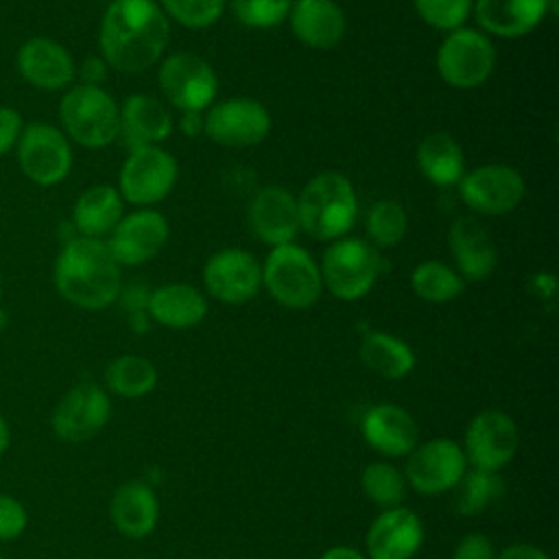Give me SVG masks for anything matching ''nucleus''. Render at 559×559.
Listing matches in <instances>:
<instances>
[{"instance_id":"f3484780","label":"nucleus","mask_w":559,"mask_h":559,"mask_svg":"<svg viewBox=\"0 0 559 559\" xmlns=\"http://www.w3.org/2000/svg\"><path fill=\"white\" fill-rule=\"evenodd\" d=\"M170 236L166 216L153 207L124 214L107 236V247L120 266H140L159 255Z\"/></svg>"},{"instance_id":"79ce46f5","label":"nucleus","mask_w":559,"mask_h":559,"mask_svg":"<svg viewBox=\"0 0 559 559\" xmlns=\"http://www.w3.org/2000/svg\"><path fill=\"white\" fill-rule=\"evenodd\" d=\"M109 66L100 55H87L79 66H76V76L81 79L83 85H98L103 87V81L107 79Z\"/></svg>"},{"instance_id":"393cba45","label":"nucleus","mask_w":559,"mask_h":559,"mask_svg":"<svg viewBox=\"0 0 559 559\" xmlns=\"http://www.w3.org/2000/svg\"><path fill=\"white\" fill-rule=\"evenodd\" d=\"M207 312V295L186 282H168L153 288L146 304L148 319L168 330L197 328Z\"/></svg>"},{"instance_id":"412c9836","label":"nucleus","mask_w":559,"mask_h":559,"mask_svg":"<svg viewBox=\"0 0 559 559\" xmlns=\"http://www.w3.org/2000/svg\"><path fill=\"white\" fill-rule=\"evenodd\" d=\"M448 249L456 273L465 282H483L493 275L498 266L496 242L476 216H459L448 229Z\"/></svg>"},{"instance_id":"c03bdc74","label":"nucleus","mask_w":559,"mask_h":559,"mask_svg":"<svg viewBox=\"0 0 559 559\" xmlns=\"http://www.w3.org/2000/svg\"><path fill=\"white\" fill-rule=\"evenodd\" d=\"M179 129L186 138H197L203 133V111H183L179 118Z\"/></svg>"},{"instance_id":"bb28decb","label":"nucleus","mask_w":559,"mask_h":559,"mask_svg":"<svg viewBox=\"0 0 559 559\" xmlns=\"http://www.w3.org/2000/svg\"><path fill=\"white\" fill-rule=\"evenodd\" d=\"M109 518L116 531L129 539L151 535L159 520V500L144 480H129L120 485L109 502Z\"/></svg>"},{"instance_id":"e433bc0d","label":"nucleus","mask_w":559,"mask_h":559,"mask_svg":"<svg viewBox=\"0 0 559 559\" xmlns=\"http://www.w3.org/2000/svg\"><path fill=\"white\" fill-rule=\"evenodd\" d=\"M413 9L424 24L435 31L450 33L467 26L474 0H413Z\"/></svg>"},{"instance_id":"5701e85b","label":"nucleus","mask_w":559,"mask_h":559,"mask_svg":"<svg viewBox=\"0 0 559 559\" xmlns=\"http://www.w3.org/2000/svg\"><path fill=\"white\" fill-rule=\"evenodd\" d=\"M360 435L365 443L389 459L408 456L419 443V426L415 417L397 404H376L360 417Z\"/></svg>"},{"instance_id":"1a4fd4ad","label":"nucleus","mask_w":559,"mask_h":559,"mask_svg":"<svg viewBox=\"0 0 559 559\" xmlns=\"http://www.w3.org/2000/svg\"><path fill=\"white\" fill-rule=\"evenodd\" d=\"M157 85L162 96L175 109L205 111L218 94V76L210 61L190 50L162 57L157 68Z\"/></svg>"},{"instance_id":"c85d7f7f","label":"nucleus","mask_w":559,"mask_h":559,"mask_svg":"<svg viewBox=\"0 0 559 559\" xmlns=\"http://www.w3.org/2000/svg\"><path fill=\"white\" fill-rule=\"evenodd\" d=\"M419 173L437 188H452L465 175V155L448 131L426 133L415 151Z\"/></svg>"},{"instance_id":"aec40b11","label":"nucleus","mask_w":559,"mask_h":559,"mask_svg":"<svg viewBox=\"0 0 559 559\" xmlns=\"http://www.w3.org/2000/svg\"><path fill=\"white\" fill-rule=\"evenodd\" d=\"M424 544L421 518L408 507L382 509L367 528V559H413Z\"/></svg>"},{"instance_id":"4468645a","label":"nucleus","mask_w":559,"mask_h":559,"mask_svg":"<svg viewBox=\"0 0 559 559\" xmlns=\"http://www.w3.org/2000/svg\"><path fill=\"white\" fill-rule=\"evenodd\" d=\"M518 445L520 432L513 417L504 411L487 408L469 419L461 448L467 467L498 474L513 461Z\"/></svg>"},{"instance_id":"c9c22d12","label":"nucleus","mask_w":559,"mask_h":559,"mask_svg":"<svg viewBox=\"0 0 559 559\" xmlns=\"http://www.w3.org/2000/svg\"><path fill=\"white\" fill-rule=\"evenodd\" d=\"M157 4L168 22L190 31H203L223 17L227 0H159Z\"/></svg>"},{"instance_id":"6ab92c4d","label":"nucleus","mask_w":559,"mask_h":559,"mask_svg":"<svg viewBox=\"0 0 559 559\" xmlns=\"http://www.w3.org/2000/svg\"><path fill=\"white\" fill-rule=\"evenodd\" d=\"M247 221L251 234L271 249L295 242L297 234L301 231L297 197L275 183L264 186L253 194L247 210Z\"/></svg>"},{"instance_id":"dca6fc26","label":"nucleus","mask_w":559,"mask_h":559,"mask_svg":"<svg viewBox=\"0 0 559 559\" xmlns=\"http://www.w3.org/2000/svg\"><path fill=\"white\" fill-rule=\"evenodd\" d=\"M465 469L467 461L463 448L450 437H435L417 443L408 452L404 478L419 496H439L448 493Z\"/></svg>"},{"instance_id":"58836bf2","label":"nucleus","mask_w":559,"mask_h":559,"mask_svg":"<svg viewBox=\"0 0 559 559\" xmlns=\"http://www.w3.org/2000/svg\"><path fill=\"white\" fill-rule=\"evenodd\" d=\"M28 526L26 507L9 493H0V542H13L22 537Z\"/></svg>"},{"instance_id":"f257e3e1","label":"nucleus","mask_w":559,"mask_h":559,"mask_svg":"<svg viewBox=\"0 0 559 559\" xmlns=\"http://www.w3.org/2000/svg\"><path fill=\"white\" fill-rule=\"evenodd\" d=\"M170 22L155 0H111L98 26L105 63L118 72H144L162 61Z\"/></svg>"},{"instance_id":"4c0bfd02","label":"nucleus","mask_w":559,"mask_h":559,"mask_svg":"<svg viewBox=\"0 0 559 559\" xmlns=\"http://www.w3.org/2000/svg\"><path fill=\"white\" fill-rule=\"evenodd\" d=\"M293 0H229L238 24L253 31H269L286 22Z\"/></svg>"},{"instance_id":"a19ab883","label":"nucleus","mask_w":559,"mask_h":559,"mask_svg":"<svg viewBox=\"0 0 559 559\" xmlns=\"http://www.w3.org/2000/svg\"><path fill=\"white\" fill-rule=\"evenodd\" d=\"M22 129H24L22 114L13 107L0 105V157L15 148Z\"/></svg>"},{"instance_id":"7ed1b4c3","label":"nucleus","mask_w":559,"mask_h":559,"mask_svg":"<svg viewBox=\"0 0 559 559\" xmlns=\"http://www.w3.org/2000/svg\"><path fill=\"white\" fill-rule=\"evenodd\" d=\"M301 231L314 240L345 238L358 218V194L352 179L338 170H323L306 181L297 197Z\"/></svg>"},{"instance_id":"a878e982","label":"nucleus","mask_w":559,"mask_h":559,"mask_svg":"<svg viewBox=\"0 0 559 559\" xmlns=\"http://www.w3.org/2000/svg\"><path fill=\"white\" fill-rule=\"evenodd\" d=\"M175 120L170 109L151 94H131L120 107V135L131 148L162 144L170 138Z\"/></svg>"},{"instance_id":"ddd939ff","label":"nucleus","mask_w":559,"mask_h":559,"mask_svg":"<svg viewBox=\"0 0 559 559\" xmlns=\"http://www.w3.org/2000/svg\"><path fill=\"white\" fill-rule=\"evenodd\" d=\"M201 280L205 295L227 306H240L260 293L262 264L242 247H223L205 260Z\"/></svg>"},{"instance_id":"7c9ffc66","label":"nucleus","mask_w":559,"mask_h":559,"mask_svg":"<svg viewBox=\"0 0 559 559\" xmlns=\"http://www.w3.org/2000/svg\"><path fill=\"white\" fill-rule=\"evenodd\" d=\"M450 491H452V511L469 518L496 504L504 493V483L493 472L467 467Z\"/></svg>"},{"instance_id":"2f4dec72","label":"nucleus","mask_w":559,"mask_h":559,"mask_svg":"<svg viewBox=\"0 0 559 559\" xmlns=\"http://www.w3.org/2000/svg\"><path fill=\"white\" fill-rule=\"evenodd\" d=\"M105 384L111 393L135 400L148 395L157 384L155 365L138 354L116 356L105 369Z\"/></svg>"},{"instance_id":"4be33fe9","label":"nucleus","mask_w":559,"mask_h":559,"mask_svg":"<svg viewBox=\"0 0 559 559\" xmlns=\"http://www.w3.org/2000/svg\"><path fill=\"white\" fill-rule=\"evenodd\" d=\"M557 7V0H474L472 15L485 35L518 39L533 33Z\"/></svg>"},{"instance_id":"20e7f679","label":"nucleus","mask_w":559,"mask_h":559,"mask_svg":"<svg viewBox=\"0 0 559 559\" xmlns=\"http://www.w3.org/2000/svg\"><path fill=\"white\" fill-rule=\"evenodd\" d=\"M61 131L83 148H105L120 135V105L98 85H72L59 100Z\"/></svg>"},{"instance_id":"f8f14e48","label":"nucleus","mask_w":559,"mask_h":559,"mask_svg":"<svg viewBox=\"0 0 559 559\" xmlns=\"http://www.w3.org/2000/svg\"><path fill=\"white\" fill-rule=\"evenodd\" d=\"M456 190L472 212L502 216L524 201L526 181L522 173L509 164H480L461 177Z\"/></svg>"},{"instance_id":"72a5a7b5","label":"nucleus","mask_w":559,"mask_h":559,"mask_svg":"<svg viewBox=\"0 0 559 559\" xmlns=\"http://www.w3.org/2000/svg\"><path fill=\"white\" fill-rule=\"evenodd\" d=\"M360 489L367 500H371L380 509L400 507L406 498V478L395 465L386 461L369 463L360 474Z\"/></svg>"},{"instance_id":"c756f323","label":"nucleus","mask_w":559,"mask_h":559,"mask_svg":"<svg viewBox=\"0 0 559 559\" xmlns=\"http://www.w3.org/2000/svg\"><path fill=\"white\" fill-rule=\"evenodd\" d=\"M358 356L362 365L380 378L400 380L415 369V352L395 334L371 330L360 338Z\"/></svg>"},{"instance_id":"f704fd0d","label":"nucleus","mask_w":559,"mask_h":559,"mask_svg":"<svg viewBox=\"0 0 559 559\" xmlns=\"http://www.w3.org/2000/svg\"><path fill=\"white\" fill-rule=\"evenodd\" d=\"M406 227H408L406 210L391 199L376 201L369 207L365 218L367 242L373 245L376 249H391L400 245L406 236Z\"/></svg>"},{"instance_id":"423d86ee","label":"nucleus","mask_w":559,"mask_h":559,"mask_svg":"<svg viewBox=\"0 0 559 559\" xmlns=\"http://www.w3.org/2000/svg\"><path fill=\"white\" fill-rule=\"evenodd\" d=\"M380 269L378 249L354 236L332 240L319 264L323 288L341 301L362 299L376 286Z\"/></svg>"},{"instance_id":"39448f33","label":"nucleus","mask_w":559,"mask_h":559,"mask_svg":"<svg viewBox=\"0 0 559 559\" xmlns=\"http://www.w3.org/2000/svg\"><path fill=\"white\" fill-rule=\"evenodd\" d=\"M262 286L280 306L306 310L323 293L319 262L297 242L273 247L262 264Z\"/></svg>"},{"instance_id":"6e6552de","label":"nucleus","mask_w":559,"mask_h":559,"mask_svg":"<svg viewBox=\"0 0 559 559\" xmlns=\"http://www.w3.org/2000/svg\"><path fill=\"white\" fill-rule=\"evenodd\" d=\"M179 177L177 159L159 144L131 148L118 173V192L124 203L153 207L164 201Z\"/></svg>"},{"instance_id":"09e8293b","label":"nucleus","mask_w":559,"mask_h":559,"mask_svg":"<svg viewBox=\"0 0 559 559\" xmlns=\"http://www.w3.org/2000/svg\"><path fill=\"white\" fill-rule=\"evenodd\" d=\"M7 323H9V314L4 312V308H0V332L7 328Z\"/></svg>"},{"instance_id":"2eb2a0df","label":"nucleus","mask_w":559,"mask_h":559,"mask_svg":"<svg viewBox=\"0 0 559 559\" xmlns=\"http://www.w3.org/2000/svg\"><path fill=\"white\" fill-rule=\"evenodd\" d=\"M111 417V400L96 382L70 386L55 404L50 428L66 443H83L96 437Z\"/></svg>"},{"instance_id":"9b49d317","label":"nucleus","mask_w":559,"mask_h":559,"mask_svg":"<svg viewBox=\"0 0 559 559\" xmlns=\"http://www.w3.org/2000/svg\"><path fill=\"white\" fill-rule=\"evenodd\" d=\"M17 164L24 177L41 188L61 183L72 170V146L66 133L48 122L24 124L17 144Z\"/></svg>"},{"instance_id":"0eeeda50","label":"nucleus","mask_w":559,"mask_h":559,"mask_svg":"<svg viewBox=\"0 0 559 559\" xmlns=\"http://www.w3.org/2000/svg\"><path fill=\"white\" fill-rule=\"evenodd\" d=\"M496 61L498 52L491 37L472 26L445 33L435 57L441 81L454 90H476L485 85L496 70Z\"/></svg>"},{"instance_id":"b1692460","label":"nucleus","mask_w":559,"mask_h":559,"mask_svg":"<svg viewBox=\"0 0 559 559\" xmlns=\"http://www.w3.org/2000/svg\"><path fill=\"white\" fill-rule=\"evenodd\" d=\"M286 22L295 39L312 50H332L347 33V15L334 0H293Z\"/></svg>"},{"instance_id":"a211bd4d","label":"nucleus","mask_w":559,"mask_h":559,"mask_svg":"<svg viewBox=\"0 0 559 559\" xmlns=\"http://www.w3.org/2000/svg\"><path fill=\"white\" fill-rule=\"evenodd\" d=\"M17 74L33 87L59 92L74 83L76 61L72 52L50 37L26 39L15 55Z\"/></svg>"},{"instance_id":"cd10ccee","label":"nucleus","mask_w":559,"mask_h":559,"mask_svg":"<svg viewBox=\"0 0 559 559\" xmlns=\"http://www.w3.org/2000/svg\"><path fill=\"white\" fill-rule=\"evenodd\" d=\"M124 216V201L116 186L94 183L85 188L72 207V227L76 236L100 238L109 236Z\"/></svg>"},{"instance_id":"a18cd8bd","label":"nucleus","mask_w":559,"mask_h":559,"mask_svg":"<svg viewBox=\"0 0 559 559\" xmlns=\"http://www.w3.org/2000/svg\"><path fill=\"white\" fill-rule=\"evenodd\" d=\"M531 286H533V288H537L535 293H537L542 299H546V297H552V295H555L557 282H555V277H552V275H548V273H539V275H535V277L531 280Z\"/></svg>"},{"instance_id":"3c124183","label":"nucleus","mask_w":559,"mask_h":559,"mask_svg":"<svg viewBox=\"0 0 559 559\" xmlns=\"http://www.w3.org/2000/svg\"><path fill=\"white\" fill-rule=\"evenodd\" d=\"M0 559H4V555H2V550H0Z\"/></svg>"},{"instance_id":"ea45409f","label":"nucleus","mask_w":559,"mask_h":559,"mask_svg":"<svg viewBox=\"0 0 559 559\" xmlns=\"http://www.w3.org/2000/svg\"><path fill=\"white\" fill-rule=\"evenodd\" d=\"M493 542L485 533H467L454 546L452 559H496Z\"/></svg>"},{"instance_id":"8fccbe9b","label":"nucleus","mask_w":559,"mask_h":559,"mask_svg":"<svg viewBox=\"0 0 559 559\" xmlns=\"http://www.w3.org/2000/svg\"><path fill=\"white\" fill-rule=\"evenodd\" d=\"M0 299H2V273H0Z\"/></svg>"},{"instance_id":"9d476101","label":"nucleus","mask_w":559,"mask_h":559,"mask_svg":"<svg viewBox=\"0 0 559 559\" xmlns=\"http://www.w3.org/2000/svg\"><path fill=\"white\" fill-rule=\"evenodd\" d=\"M271 127L269 109L249 96H231L203 111V135L225 148L258 146L269 138Z\"/></svg>"},{"instance_id":"49530a36","label":"nucleus","mask_w":559,"mask_h":559,"mask_svg":"<svg viewBox=\"0 0 559 559\" xmlns=\"http://www.w3.org/2000/svg\"><path fill=\"white\" fill-rule=\"evenodd\" d=\"M319 559H367V555L349 546H332Z\"/></svg>"},{"instance_id":"f03ea898","label":"nucleus","mask_w":559,"mask_h":559,"mask_svg":"<svg viewBox=\"0 0 559 559\" xmlns=\"http://www.w3.org/2000/svg\"><path fill=\"white\" fill-rule=\"evenodd\" d=\"M52 282L57 293L81 310H105L122 290V266L100 238L72 236L63 242Z\"/></svg>"},{"instance_id":"37998d69","label":"nucleus","mask_w":559,"mask_h":559,"mask_svg":"<svg viewBox=\"0 0 559 559\" xmlns=\"http://www.w3.org/2000/svg\"><path fill=\"white\" fill-rule=\"evenodd\" d=\"M496 559H550V557L539 546H533V544H526V542H518V544H511L504 550H500L496 555Z\"/></svg>"},{"instance_id":"473e14b6","label":"nucleus","mask_w":559,"mask_h":559,"mask_svg":"<svg viewBox=\"0 0 559 559\" xmlns=\"http://www.w3.org/2000/svg\"><path fill=\"white\" fill-rule=\"evenodd\" d=\"M411 290L428 304H448L465 290V280L441 260H424L411 273Z\"/></svg>"},{"instance_id":"de8ad7c7","label":"nucleus","mask_w":559,"mask_h":559,"mask_svg":"<svg viewBox=\"0 0 559 559\" xmlns=\"http://www.w3.org/2000/svg\"><path fill=\"white\" fill-rule=\"evenodd\" d=\"M9 445H11V426L7 417L0 413V456L9 450Z\"/></svg>"}]
</instances>
